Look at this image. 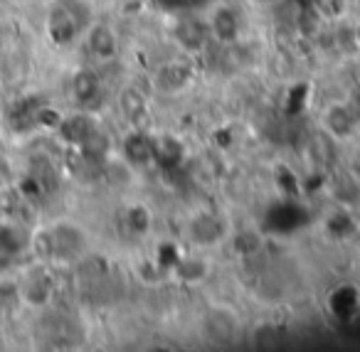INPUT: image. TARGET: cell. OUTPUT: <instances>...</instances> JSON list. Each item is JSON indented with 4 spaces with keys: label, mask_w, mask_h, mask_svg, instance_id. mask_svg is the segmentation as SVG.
<instances>
[{
    "label": "cell",
    "mask_w": 360,
    "mask_h": 352,
    "mask_svg": "<svg viewBox=\"0 0 360 352\" xmlns=\"http://www.w3.org/2000/svg\"><path fill=\"white\" fill-rule=\"evenodd\" d=\"M89 22V13L86 6L79 0H60L55 3L47 15V32H50L52 42L57 45H70L82 35V30Z\"/></svg>",
    "instance_id": "cell-1"
},
{
    "label": "cell",
    "mask_w": 360,
    "mask_h": 352,
    "mask_svg": "<svg viewBox=\"0 0 360 352\" xmlns=\"http://www.w3.org/2000/svg\"><path fill=\"white\" fill-rule=\"evenodd\" d=\"M25 234L11 224H0V273L8 271L25 252Z\"/></svg>",
    "instance_id": "cell-2"
},
{
    "label": "cell",
    "mask_w": 360,
    "mask_h": 352,
    "mask_svg": "<svg viewBox=\"0 0 360 352\" xmlns=\"http://www.w3.org/2000/svg\"><path fill=\"white\" fill-rule=\"evenodd\" d=\"M79 244H82V237L75 227L62 224V227L50 232V252L60 259L75 256V252H79Z\"/></svg>",
    "instance_id": "cell-3"
},
{
    "label": "cell",
    "mask_w": 360,
    "mask_h": 352,
    "mask_svg": "<svg viewBox=\"0 0 360 352\" xmlns=\"http://www.w3.org/2000/svg\"><path fill=\"white\" fill-rule=\"evenodd\" d=\"M99 91H101V84L96 79L94 72H79L72 82V94L75 99L79 101L82 106H91L96 99H99Z\"/></svg>",
    "instance_id": "cell-4"
},
{
    "label": "cell",
    "mask_w": 360,
    "mask_h": 352,
    "mask_svg": "<svg viewBox=\"0 0 360 352\" xmlns=\"http://www.w3.org/2000/svg\"><path fill=\"white\" fill-rule=\"evenodd\" d=\"M89 50L91 55H96L99 60H111L116 55V37L109 27L94 25L89 30Z\"/></svg>",
    "instance_id": "cell-5"
},
{
    "label": "cell",
    "mask_w": 360,
    "mask_h": 352,
    "mask_svg": "<svg viewBox=\"0 0 360 352\" xmlns=\"http://www.w3.org/2000/svg\"><path fill=\"white\" fill-rule=\"evenodd\" d=\"M210 27L215 30V35L220 37L222 42H230L240 35V20H237V13L230 11V8H222V11L215 13Z\"/></svg>",
    "instance_id": "cell-6"
},
{
    "label": "cell",
    "mask_w": 360,
    "mask_h": 352,
    "mask_svg": "<svg viewBox=\"0 0 360 352\" xmlns=\"http://www.w3.org/2000/svg\"><path fill=\"white\" fill-rule=\"evenodd\" d=\"M60 131H62V136H65V138L70 141V143L82 145L86 138H89L91 133H94L96 129L91 126V121L86 119V116H72V119L62 121Z\"/></svg>",
    "instance_id": "cell-7"
},
{
    "label": "cell",
    "mask_w": 360,
    "mask_h": 352,
    "mask_svg": "<svg viewBox=\"0 0 360 352\" xmlns=\"http://www.w3.org/2000/svg\"><path fill=\"white\" fill-rule=\"evenodd\" d=\"M126 224H129V229H134V232H148V227H150L148 209L141 207V204L131 207L129 212H126Z\"/></svg>",
    "instance_id": "cell-8"
},
{
    "label": "cell",
    "mask_w": 360,
    "mask_h": 352,
    "mask_svg": "<svg viewBox=\"0 0 360 352\" xmlns=\"http://www.w3.org/2000/svg\"><path fill=\"white\" fill-rule=\"evenodd\" d=\"M316 8L326 15H340L345 8V0H316Z\"/></svg>",
    "instance_id": "cell-9"
},
{
    "label": "cell",
    "mask_w": 360,
    "mask_h": 352,
    "mask_svg": "<svg viewBox=\"0 0 360 352\" xmlns=\"http://www.w3.org/2000/svg\"><path fill=\"white\" fill-rule=\"evenodd\" d=\"M259 3H274V0H259Z\"/></svg>",
    "instance_id": "cell-10"
}]
</instances>
